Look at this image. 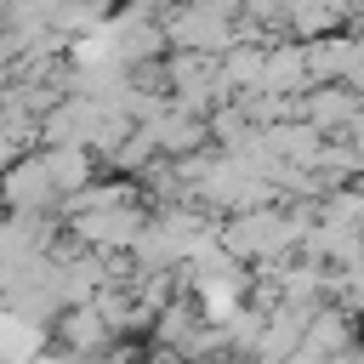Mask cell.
I'll return each mask as SVG.
<instances>
[{
    "label": "cell",
    "mask_w": 364,
    "mask_h": 364,
    "mask_svg": "<svg viewBox=\"0 0 364 364\" xmlns=\"http://www.w3.org/2000/svg\"><path fill=\"white\" fill-rule=\"evenodd\" d=\"M63 341H68L74 353L102 347V313H97V307H74V313L63 318Z\"/></svg>",
    "instance_id": "obj_1"
}]
</instances>
